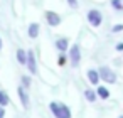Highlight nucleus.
Masks as SVG:
<instances>
[{"label": "nucleus", "instance_id": "obj_4", "mask_svg": "<svg viewBox=\"0 0 123 118\" xmlns=\"http://www.w3.org/2000/svg\"><path fill=\"white\" fill-rule=\"evenodd\" d=\"M27 68H29V71H31L32 74H36V73H37L36 57H34V52H32V51H29V52H27Z\"/></svg>", "mask_w": 123, "mask_h": 118}, {"label": "nucleus", "instance_id": "obj_1", "mask_svg": "<svg viewBox=\"0 0 123 118\" xmlns=\"http://www.w3.org/2000/svg\"><path fill=\"white\" fill-rule=\"evenodd\" d=\"M49 108H51L52 115H56V118H71V111H69V108L66 105H61V103L52 101L49 105Z\"/></svg>", "mask_w": 123, "mask_h": 118}, {"label": "nucleus", "instance_id": "obj_15", "mask_svg": "<svg viewBox=\"0 0 123 118\" xmlns=\"http://www.w3.org/2000/svg\"><path fill=\"white\" fill-rule=\"evenodd\" d=\"M111 5H113L116 10H121V9H123V4H121V0H111Z\"/></svg>", "mask_w": 123, "mask_h": 118}, {"label": "nucleus", "instance_id": "obj_21", "mask_svg": "<svg viewBox=\"0 0 123 118\" xmlns=\"http://www.w3.org/2000/svg\"><path fill=\"white\" fill-rule=\"evenodd\" d=\"M64 62H66V59H64V57H62V56H61V57H59V64H61V66H62V64H64Z\"/></svg>", "mask_w": 123, "mask_h": 118}, {"label": "nucleus", "instance_id": "obj_3", "mask_svg": "<svg viewBox=\"0 0 123 118\" xmlns=\"http://www.w3.org/2000/svg\"><path fill=\"white\" fill-rule=\"evenodd\" d=\"M88 20H89V24L91 25H94V27H98L99 24H101V14L98 12V10H89L88 12Z\"/></svg>", "mask_w": 123, "mask_h": 118}, {"label": "nucleus", "instance_id": "obj_9", "mask_svg": "<svg viewBox=\"0 0 123 118\" xmlns=\"http://www.w3.org/2000/svg\"><path fill=\"white\" fill-rule=\"evenodd\" d=\"M56 47L59 51H66L68 49V39H57L56 41Z\"/></svg>", "mask_w": 123, "mask_h": 118}, {"label": "nucleus", "instance_id": "obj_12", "mask_svg": "<svg viewBox=\"0 0 123 118\" xmlns=\"http://www.w3.org/2000/svg\"><path fill=\"white\" fill-rule=\"evenodd\" d=\"M98 94H99V98H103V99H106L108 96H110V91L105 88V86H99L98 88Z\"/></svg>", "mask_w": 123, "mask_h": 118}, {"label": "nucleus", "instance_id": "obj_18", "mask_svg": "<svg viewBox=\"0 0 123 118\" xmlns=\"http://www.w3.org/2000/svg\"><path fill=\"white\" fill-rule=\"evenodd\" d=\"M68 2H69L71 7H78V2H76V0H68Z\"/></svg>", "mask_w": 123, "mask_h": 118}, {"label": "nucleus", "instance_id": "obj_14", "mask_svg": "<svg viewBox=\"0 0 123 118\" xmlns=\"http://www.w3.org/2000/svg\"><path fill=\"white\" fill-rule=\"evenodd\" d=\"M84 96L88 98V101H94V99H96V93H94V91H91V89H86Z\"/></svg>", "mask_w": 123, "mask_h": 118}, {"label": "nucleus", "instance_id": "obj_17", "mask_svg": "<svg viewBox=\"0 0 123 118\" xmlns=\"http://www.w3.org/2000/svg\"><path fill=\"white\" fill-rule=\"evenodd\" d=\"M120 31H123V25L120 24V25H115L113 27V32H120Z\"/></svg>", "mask_w": 123, "mask_h": 118}, {"label": "nucleus", "instance_id": "obj_2", "mask_svg": "<svg viewBox=\"0 0 123 118\" xmlns=\"http://www.w3.org/2000/svg\"><path fill=\"white\" fill-rule=\"evenodd\" d=\"M98 73H99V78L105 79L106 83H115V81H116V76H115V73H113L110 68H101Z\"/></svg>", "mask_w": 123, "mask_h": 118}, {"label": "nucleus", "instance_id": "obj_22", "mask_svg": "<svg viewBox=\"0 0 123 118\" xmlns=\"http://www.w3.org/2000/svg\"><path fill=\"white\" fill-rule=\"evenodd\" d=\"M0 49H2V39H0Z\"/></svg>", "mask_w": 123, "mask_h": 118}, {"label": "nucleus", "instance_id": "obj_6", "mask_svg": "<svg viewBox=\"0 0 123 118\" xmlns=\"http://www.w3.org/2000/svg\"><path fill=\"white\" fill-rule=\"evenodd\" d=\"M69 54H71V62H73V66H78L79 57H81V54H79V46H73Z\"/></svg>", "mask_w": 123, "mask_h": 118}, {"label": "nucleus", "instance_id": "obj_11", "mask_svg": "<svg viewBox=\"0 0 123 118\" xmlns=\"http://www.w3.org/2000/svg\"><path fill=\"white\" fill-rule=\"evenodd\" d=\"M17 91H19V96H20V99H22V105H24V106H27V105H29V96L25 94L24 88H19Z\"/></svg>", "mask_w": 123, "mask_h": 118}, {"label": "nucleus", "instance_id": "obj_10", "mask_svg": "<svg viewBox=\"0 0 123 118\" xmlns=\"http://www.w3.org/2000/svg\"><path fill=\"white\" fill-rule=\"evenodd\" d=\"M17 61L20 64H27V57H25V51L24 49H19L17 51Z\"/></svg>", "mask_w": 123, "mask_h": 118}, {"label": "nucleus", "instance_id": "obj_20", "mask_svg": "<svg viewBox=\"0 0 123 118\" xmlns=\"http://www.w3.org/2000/svg\"><path fill=\"white\" fill-rule=\"evenodd\" d=\"M4 115H5V111H4V106H0V118H4Z\"/></svg>", "mask_w": 123, "mask_h": 118}, {"label": "nucleus", "instance_id": "obj_5", "mask_svg": "<svg viewBox=\"0 0 123 118\" xmlns=\"http://www.w3.org/2000/svg\"><path fill=\"white\" fill-rule=\"evenodd\" d=\"M46 19H47L49 25H59V24H61V17H59L56 12H47V14H46Z\"/></svg>", "mask_w": 123, "mask_h": 118}, {"label": "nucleus", "instance_id": "obj_8", "mask_svg": "<svg viewBox=\"0 0 123 118\" xmlns=\"http://www.w3.org/2000/svg\"><path fill=\"white\" fill-rule=\"evenodd\" d=\"M29 36H31L32 39H36V37L39 36V24H31V25H29Z\"/></svg>", "mask_w": 123, "mask_h": 118}, {"label": "nucleus", "instance_id": "obj_19", "mask_svg": "<svg viewBox=\"0 0 123 118\" xmlns=\"http://www.w3.org/2000/svg\"><path fill=\"white\" fill-rule=\"evenodd\" d=\"M116 51H123V42H118L116 44Z\"/></svg>", "mask_w": 123, "mask_h": 118}, {"label": "nucleus", "instance_id": "obj_16", "mask_svg": "<svg viewBox=\"0 0 123 118\" xmlns=\"http://www.w3.org/2000/svg\"><path fill=\"white\" fill-rule=\"evenodd\" d=\"M22 83H24L25 86H29V84H31V78H25V76H24V78H22Z\"/></svg>", "mask_w": 123, "mask_h": 118}, {"label": "nucleus", "instance_id": "obj_23", "mask_svg": "<svg viewBox=\"0 0 123 118\" xmlns=\"http://www.w3.org/2000/svg\"><path fill=\"white\" fill-rule=\"evenodd\" d=\"M120 118H123V116H120Z\"/></svg>", "mask_w": 123, "mask_h": 118}, {"label": "nucleus", "instance_id": "obj_7", "mask_svg": "<svg viewBox=\"0 0 123 118\" xmlns=\"http://www.w3.org/2000/svg\"><path fill=\"white\" fill-rule=\"evenodd\" d=\"M88 79H89L93 84H96V83L99 81V73H98V71H93V69H89V71H88Z\"/></svg>", "mask_w": 123, "mask_h": 118}, {"label": "nucleus", "instance_id": "obj_13", "mask_svg": "<svg viewBox=\"0 0 123 118\" xmlns=\"http://www.w3.org/2000/svg\"><path fill=\"white\" fill-rule=\"evenodd\" d=\"M7 103H9V96H7V93L0 91V106H5Z\"/></svg>", "mask_w": 123, "mask_h": 118}]
</instances>
